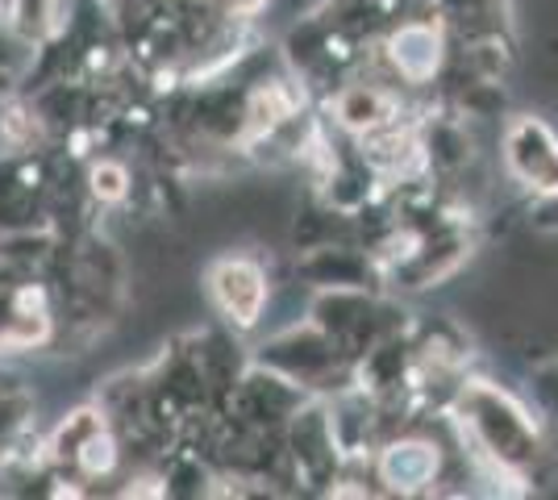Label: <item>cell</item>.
<instances>
[{
  "mask_svg": "<svg viewBox=\"0 0 558 500\" xmlns=\"http://www.w3.org/2000/svg\"><path fill=\"white\" fill-rule=\"evenodd\" d=\"M509 163L530 188L558 192V143L537 121H517L509 130Z\"/></svg>",
  "mask_w": 558,
  "mask_h": 500,
  "instance_id": "6da1fadb",
  "label": "cell"
},
{
  "mask_svg": "<svg viewBox=\"0 0 558 500\" xmlns=\"http://www.w3.org/2000/svg\"><path fill=\"white\" fill-rule=\"evenodd\" d=\"M213 288L221 296L226 313H233L242 326H251L258 317V305H263V276H258L255 263H221L217 276H213Z\"/></svg>",
  "mask_w": 558,
  "mask_h": 500,
  "instance_id": "7a4b0ae2",
  "label": "cell"
},
{
  "mask_svg": "<svg viewBox=\"0 0 558 500\" xmlns=\"http://www.w3.org/2000/svg\"><path fill=\"white\" fill-rule=\"evenodd\" d=\"M438 34L434 29H425V25H409V29H400L392 38V59L400 75H409V80H429L434 68H438Z\"/></svg>",
  "mask_w": 558,
  "mask_h": 500,
  "instance_id": "3957f363",
  "label": "cell"
},
{
  "mask_svg": "<svg viewBox=\"0 0 558 500\" xmlns=\"http://www.w3.org/2000/svg\"><path fill=\"white\" fill-rule=\"evenodd\" d=\"M438 459L425 442H404V447H392L388 459H384V476L392 479L396 488H417L425 479L434 476Z\"/></svg>",
  "mask_w": 558,
  "mask_h": 500,
  "instance_id": "277c9868",
  "label": "cell"
},
{
  "mask_svg": "<svg viewBox=\"0 0 558 500\" xmlns=\"http://www.w3.org/2000/svg\"><path fill=\"white\" fill-rule=\"evenodd\" d=\"M342 118H347L350 125H372V121H379V96H372V93L347 96V105H342Z\"/></svg>",
  "mask_w": 558,
  "mask_h": 500,
  "instance_id": "5b68a950",
  "label": "cell"
},
{
  "mask_svg": "<svg viewBox=\"0 0 558 500\" xmlns=\"http://www.w3.org/2000/svg\"><path fill=\"white\" fill-rule=\"evenodd\" d=\"M109 463H113L109 438H88V442H84V467H88V472H109Z\"/></svg>",
  "mask_w": 558,
  "mask_h": 500,
  "instance_id": "8992f818",
  "label": "cell"
},
{
  "mask_svg": "<svg viewBox=\"0 0 558 500\" xmlns=\"http://www.w3.org/2000/svg\"><path fill=\"white\" fill-rule=\"evenodd\" d=\"M93 184H96V196L117 200V196H121V188H125V175H121V167H96Z\"/></svg>",
  "mask_w": 558,
  "mask_h": 500,
  "instance_id": "52a82bcc",
  "label": "cell"
}]
</instances>
